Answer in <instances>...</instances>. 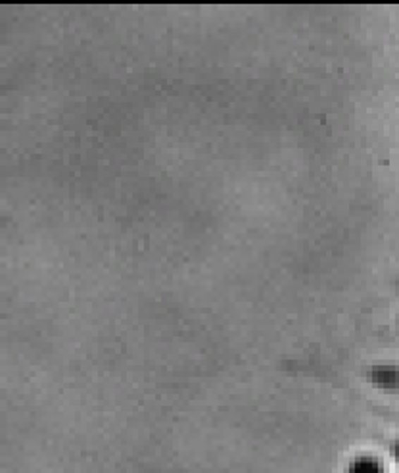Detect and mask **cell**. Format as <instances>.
I'll return each instance as SVG.
<instances>
[{"label": "cell", "mask_w": 399, "mask_h": 473, "mask_svg": "<svg viewBox=\"0 0 399 473\" xmlns=\"http://www.w3.org/2000/svg\"><path fill=\"white\" fill-rule=\"evenodd\" d=\"M372 379L382 387H399V368L393 366H380L372 371Z\"/></svg>", "instance_id": "obj_1"}]
</instances>
